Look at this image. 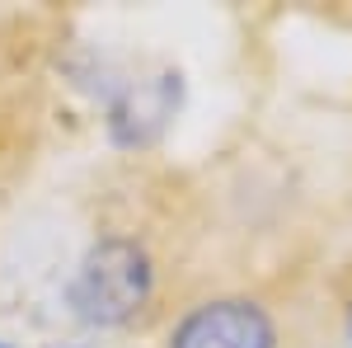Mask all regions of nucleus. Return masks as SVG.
<instances>
[{
    "label": "nucleus",
    "instance_id": "obj_1",
    "mask_svg": "<svg viewBox=\"0 0 352 348\" xmlns=\"http://www.w3.org/2000/svg\"><path fill=\"white\" fill-rule=\"evenodd\" d=\"M155 292V268H151V254L141 249L127 236H109V240L89 245L85 249L80 268L71 278V311L80 316L85 325H127L151 301Z\"/></svg>",
    "mask_w": 352,
    "mask_h": 348
},
{
    "label": "nucleus",
    "instance_id": "obj_2",
    "mask_svg": "<svg viewBox=\"0 0 352 348\" xmlns=\"http://www.w3.org/2000/svg\"><path fill=\"white\" fill-rule=\"evenodd\" d=\"M169 348H277V329L258 301L221 296L174 325Z\"/></svg>",
    "mask_w": 352,
    "mask_h": 348
},
{
    "label": "nucleus",
    "instance_id": "obj_3",
    "mask_svg": "<svg viewBox=\"0 0 352 348\" xmlns=\"http://www.w3.org/2000/svg\"><path fill=\"white\" fill-rule=\"evenodd\" d=\"M184 99V76L179 71H155L146 81L127 85L109 108V132L118 146H151L169 127V118L179 113Z\"/></svg>",
    "mask_w": 352,
    "mask_h": 348
},
{
    "label": "nucleus",
    "instance_id": "obj_4",
    "mask_svg": "<svg viewBox=\"0 0 352 348\" xmlns=\"http://www.w3.org/2000/svg\"><path fill=\"white\" fill-rule=\"evenodd\" d=\"M348 325H352V311H348Z\"/></svg>",
    "mask_w": 352,
    "mask_h": 348
},
{
    "label": "nucleus",
    "instance_id": "obj_5",
    "mask_svg": "<svg viewBox=\"0 0 352 348\" xmlns=\"http://www.w3.org/2000/svg\"><path fill=\"white\" fill-rule=\"evenodd\" d=\"M0 348H5V344H0Z\"/></svg>",
    "mask_w": 352,
    "mask_h": 348
}]
</instances>
